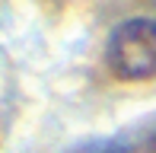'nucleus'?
Masks as SVG:
<instances>
[{"mask_svg": "<svg viewBox=\"0 0 156 153\" xmlns=\"http://www.w3.org/2000/svg\"><path fill=\"white\" fill-rule=\"evenodd\" d=\"M153 150H156V137H153Z\"/></svg>", "mask_w": 156, "mask_h": 153, "instance_id": "nucleus-3", "label": "nucleus"}, {"mask_svg": "<svg viewBox=\"0 0 156 153\" xmlns=\"http://www.w3.org/2000/svg\"><path fill=\"white\" fill-rule=\"evenodd\" d=\"M86 153H118V150H112V147H99V150H86Z\"/></svg>", "mask_w": 156, "mask_h": 153, "instance_id": "nucleus-2", "label": "nucleus"}, {"mask_svg": "<svg viewBox=\"0 0 156 153\" xmlns=\"http://www.w3.org/2000/svg\"><path fill=\"white\" fill-rule=\"evenodd\" d=\"M105 64L124 83H144L156 76V19L137 16L115 26L105 45Z\"/></svg>", "mask_w": 156, "mask_h": 153, "instance_id": "nucleus-1", "label": "nucleus"}]
</instances>
